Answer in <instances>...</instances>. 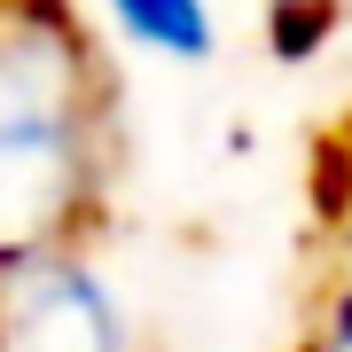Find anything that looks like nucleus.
I'll return each mask as SVG.
<instances>
[{"mask_svg":"<svg viewBox=\"0 0 352 352\" xmlns=\"http://www.w3.org/2000/svg\"><path fill=\"white\" fill-rule=\"evenodd\" d=\"M110 94L63 0H0V266L87 251L110 196Z\"/></svg>","mask_w":352,"mask_h":352,"instance_id":"1","label":"nucleus"},{"mask_svg":"<svg viewBox=\"0 0 352 352\" xmlns=\"http://www.w3.org/2000/svg\"><path fill=\"white\" fill-rule=\"evenodd\" d=\"M0 352H149L141 321L87 251L0 266Z\"/></svg>","mask_w":352,"mask_h":352,"instance_id":"2","label":"nucleus"},{"mask_svg":"<svg viewBox=\"0 0 352 352\" xmlns=\"http://www.w3.org/2000/svg\"><path fill=\"white\" fill-rule=\"evenodd\" d=\"M289 352H352V126L321 149L314 243H305V289H298Z\"/></svg>","mask_w":352,"mask_h":352,"instance_id":"3","label":"nucleus"},{"mask_svg":"<svg viewBox=\"0 0 352 352\" xmlns=\"http://www.w3.org/2000/svg\"><path fill=\"white\" fill-rule=\"evenodd\" d=\"M102 8L133 47L164 55V63H212V47H219V24L204 0H102Z\"/></svg>","mask_w":352,"mask_h":352,"instance_id":"4","label":"nucleus"}]
</instances>
